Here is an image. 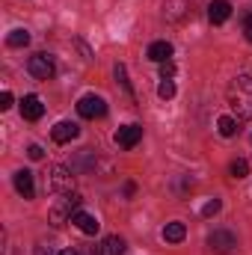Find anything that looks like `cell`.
Here are the masks:
<instances>
[{"mask_svg": "<svg viewBox=\"0 0 252 255\" xmlns=\"http://www.w3.org/2000/svg\"><path fill=\"white\" fill-rule=\"evenodd\" d=\"M172 74H175L172 60H169V63H160V77H163V80H172Z\"/></svg>", "mask_w": 252, "mask_h": 255, "instance_id": "obj_22", "label": "cell"}, {"mask_svg": "<svg viewBox=\"0 0 252 255\" xmlns=\"http://www.w3.org/2000/svg\"><path fill=\"white\" fill-rule=\"evenodd\" d=\"M184 235H187L184 223H166V226H163V241H166V244H181Z\"/></svg>", "mask_w": 252, "mask_h": 255, "instance_id": "obj_15", "label": "cell"}, {"mask_svg": "<svg viewBox=\"0 0 252 255\" xmlns=\"http://www.w3.org/2000/svg\"><path fill=\"white\" fill-rule=\"evenodd\" d=\"M54 255H77L74 250H60V253H54Z\"/></svg>", "mask_w": 252, "mask_h": 255, "instance_id": "obj_27", "label": "cell"}, {"mask_svg": "<svg viewBox=\"0 0 252 255\" xmlns=\"http://www.w3.org/2000/svg\"><path fill=\"white\" fill-rule=\"evenodd\" d=\"M139 139H142V128L139 125H125V128L116 130V142H119L122 148H133Z\"/></svg>", "mask_w": 252, "mask_h": 255, "instance_id": "obj_9", "label": "cell"}, {"mask_svg": "<svg viewBox=\"0 0 252 255\" xmlns=\"http://www.w3.org/2000/svg\"><path fill=\"white\" fill-rule=\"evenodd\" d=\"M157 95H160L163 101H169V98L175 95V83H172V80H163V83L157 86Z\"/></svg>", "mask_w": 252, "mask_h": 255, "instance_id": "obj_19", "label": "cell"}, {"mask_svg": "<svg viewBox=\"0 0 252 255\" xmlns=\"http://www.w3.org/2000/svg\"><path fill=\"white\" fill-rule=\"evenodd\" d=\"M229 18H232V3L229 0H214L208 6V21L211 24H226Z\"/></svg>", "mask_w": 252, "mask_h": 255, "instance_id": "obj_8", "label": "cell"}, {"mask_svg": "<svg viewBox=\"0 0 252 255\" xmlns=\"http://www.w3.org/2000/svg\"><path fill=\"white\" fill-rule=\"evenodd\" d=\"M80 211V196L77 193H63V199H57V205L51 208L48 220L51 226H63V223H71V217Z\"/></svg>", "mask_w": 252, "mask_h": 255, "instance_id": "obj_2", "label": "cell"}, {"mask_svg": "<svg viewBox=\"0 0 252 255\" xmlns=\"http://www.w3.org/2000/svg\"><path fill=\"white\" fill-rule=\"evenodd\" d=\"M208 247L220 255H229V253L238 250V238H235L232 232H226V229H217V232L208 235Z\"/></svg>", "mask_w": 252, "mask_h": 255, "instance_id": "obj_5", "label": "cell"}, {"mask_svg": "<svg viewBox=\"0 0 252 255\" xmlns=\"http://www.w3.org/2000/svg\"><path fill=\"white\" fill-rule=\"evenodd\" d=\"M71 223H74L83 235H98V229H101V223H98L92 214H86V211H77V214L71 217Z\"/></svg>", "mask_w": 252, "mask_h": 255, "instance_id": "obj_13", "label": "cell"}, {"mask_svg": "<svg viewBox=\"0 0 252 255\" xmlns=\"http://www.w3.org/2000/svg\"><path fill=\"white\" fill-rule=\"evenodd\" d=\"M116 77L122 80V86H125L127 95H133V89H130V83H127V74H125V65H116Z\"/></svg>", "mask_w": 252, "mask_h": 255, "instance_id": "obj_21", "label": "cell"}, {"mask_svg": "<svg viewBox=\"0 0 252 255\" xmlns=\"http://www.w3.org/2000/svg\"><path fill=\"white\" fill-rule=\"evenodd\" d=\"M6 45H9V48H27V45H30V33H27V30H12V33L6 36Z\"/></svg>", "mask_w": 252, "mask_h": 255, "instance_id": "obj_16", "label": "cell"}, {"mask_svg": "<svg viewBox=\"0 0 252 255\" xmlns=\"http://www.w3.org/2000/svg\"><path fill=\"white\" fill-rule=\"evenodd\" d=\"M244 36L252 42V15H247V18H244Z\"/></svg>", "mask_w": 252, "mask_h": 255, "instance_id": "obj_25", "label": "cell"}, {"mask_svg": "<svg viewBox=\"0 0 252 255\" xmlns=\"http://www.w3.org/2000/svg\"><path fill=\"white\" fill-rule=\"evenodd\" d=\"M133 190H136V187H133V181H127V184H125V196H133Z\"/></svg>", "mask_w": 252, "mask_h": 255, "instance_id": "obj_26", "label": "cell"}, {"mask_svg": "<svg viewBox=\"0 0 252 255\" xmlns=\"http://www.w3.org/2000/svg\"><path fill=\"white\" fill-rule=\"evenodd\" d=\"M148 60L151 63H169L172 60V45L169 42H151L148 45Z\"/></svg>", "mask_w": 252, "mask_h": 255, "instance_id": "obj_14", "label": "cell"}, {"mask_svg": "<svg viewBox=\"0 0 252 255\" xmlns=\"http://www.w3.org/2000/svg\"><path fill=\"white\" fill-rule=\"evenodd\" d=\"M12 181H15V190L21 193L24 199H33V196H36V184H33V172H27V169H18Z\"/></svg>", "mask_w": 252, "mask_h": 255, "instance_id": "obj_10", "label": "cell"}, {"mask_svg": "<svg viewBox=\"0 0 252 255\" xmlns=\"http://www.w3.org/2000/svg\"><path fill=\"white\" fill-rule=\"evenodd\" d=\"M220 208H223V202H220V199H211V202L202 208V214H205V217H214V214H220Z\"/></svg>", "mask_w": 252, "mask_h": 255, "instance_id": "obj_20", "label": "cell"}, {"mask_svg": "<svg viewBox=\"0 0 252 255\" xmlns=\"http://www.w3.org/2000/svg\"><path fill=\"white\" fill-rule=\"evenodd\" d=\"M12 107V92H3L0 95V110H9Z\"/></svg>", "mask_w": 252, "mask_h": 255, "instance_id": "obj_24", "label": "cell"}, {"mask_svg": "<svg viewBox=\"0 0 252 255\" xmlns=\"http://www.w3.org/2000/svg\"><path fill=\"white\" fill-rule=\"evenodd\" d=\"M42 154H45L42 145H30V148H27V157H30V160H42Z\"/></svg>", "mask_w": 252, "mask_h": 255, "instance_id": "obj_23", "label": "cell"}, {"mask_svg": "<svg viewBox=\"0 0 252 255\" xmlns=\"http://www.w3.org/2000/svg\"><path fill=\"white\" fill-rule=\"evenodd\" d=\"M42 113H45L42 98H39V95H24V101H21V116L30 119V122H36V119H42Z\"/></svg>", "mask_w": 252, "mask_h": 255, "instance_id": "obj_7", "label": "cell"}, {"mask_svg": "<svg viewBox=\"0 0 252 255\" xmlns=\"http://www.w3.org/2000/svg\"><path fill=\"white\" fill-rule=\"evenodd\" d=\"M229 104L238 119H252V77L241 74L229 86Z\"/></svg>", "mask_w": 252, "mask_h": 255, "instance_id": "obj_1", "label": "cell"}, {"mask_svg": "<svg viewBox=\"0 0 252 255\" xmlns=\"http://www.w3.org/2000/svg\"><path fill=\"white\" fill-rule=\"evenodd\" d=\"M77 113L83 119H101V116H107V101L101 95H83L77 101Z\"/></svg>", "mask_w": 252, "mask_h": 255, "instance_id": "obj_3", "label": "cell"}, {"mask_svg": "<svg viewBox=\"0 0 252 255\" xmlns=\"http://www.w3.org/2000/svg\"><path fill=\"white\" fill-rule=\"evenodd\" d=\"M48 187L54 193H74V175L65 166H51L48 172Z\"/></svg>", "mask_w": 252, "mask_h": 255, "instance_id": "obj_4", "label": "cell"}, {"mask_svg": "<svg viewBox=\"0 0 252 255\" xmlns=\"http://www.w3.org/2000/svg\"><path fill=\"white\" fill-rule=\"evenodd\" d=\"M77 133H80V128L74 125V122H57L54 130H51V136H54V142H71V139H77Z\"/></svg>", "mask_w": 252, "mask_h": 255, "instance_id": "obj_11", "label": "cell"}, {"mask_svg": "<svg viewBox=\"0 0 252 255\" xmlns=\"http://www.w3.org/2000/svg\"><path fill=\"white\" fill-rule=\"evenodd\" d=\"M125 253V241L119 235H107L98 247H95V255H122Z\"/></svg>", "mask_w": 252, "mask_h": 255, "instance_id": "obj_12", "label": "cell"}, {"mask_svg": "<svg viewBox=\"0 0 252 255\" xmlns=\"http://www.w3.org/2000/svg\"><path fill=\"white\" fill-rule=\"evenodd\" d=\"M27 71H30L33 77H39V80H51V77L57 74L54 57H48V54H36V57H30V63H27Z\"/></svg>", "mask_w": 252, "mask_h": 255, "instance_id": "obj_6", "label": "cell"}, {"mask_svg": "<svg viewBox=\"0 0 252 255\" xmlns=\"http://www.w3.org/2000/svg\"><path fill=\"white\" fill-rule=\"evenodd\" d=\"M217 128H220L223 136H235V133H238V122H235L232 116H223V119L217 122Z\"/></svg>", "mask_w": 252, "mask_h": 255, "instance_id": "obj_18", "label": "cell"}, {"mask_svg": "<svg viewBox=\"0 0 252 255\" xmlns=\"http://www.w3.org/2000/svg\"><path fill=\"white\" fill-rule=\"evenodd\" d=\"M229 172H232L235 178H247V175H250V163H247L244 157H238V160H232V166H229Z\"/></svg>", "mask_w": 252, "mask_h": 255, "instance_id": "obj_17", "label": "cell"}]
</instances>
